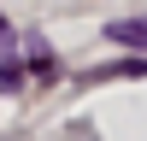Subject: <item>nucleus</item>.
Masks as SVG:
<instances>
[{"instance_id":"f03ea898","label":"nucleus","mask_w":147,"mask_h":141,"mask_svg":"<svg viewBox=\"0 0 147 141\" xmlns=\"http://www.w3.org/2000/svg\"><path fill=\"white\" fill-rule=\"evenodd\" d=\"M0 30H6V23H0Z\"/></svg>"},{"instance_id":"f257e3e1","label":"nucleus","mask_w":147,"mask_h":141,"mask_svg":"<svg viewBox=\"0 0 147 141\" xmlns=\"http://www.w3.org/2000/svg\"><path fill=\"white\" fill-rule=\"evenodd\" d=\"M112 41H124V47H147V23H112Z\"/></svg>"}]
</instances>
